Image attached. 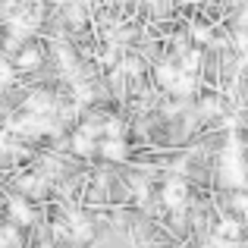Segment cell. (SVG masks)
<instances>
[{
    "label": "cell",
    "mask_w": 248,
    "mask_h": 248,
    "mask_svg": "<svg viewBox=\"0 0 248 248\" xmlns=\"http://www.w3.org/2000/svg\"><path fill=\"white\" fill-rule=\"evenodd\" d=\"M164 204L167 207H182L186 204V182L179 179H170L164 186Z\"/></svg>",
    "instance_id": "cell-1"
},
{
    "label": "cell",
    "mask_w": 248,
    "mask_h": 248,
    "mask_svg": "<svg viewBox=\"0 0 248 248\" xmlns=\"http://www.w3.org/2000/svg\"><path fill=\"white\" fill-rule=\"evenodd\" d=\"M101 154H104V157H110V160H120V157H126V145H123L120 139H110V141H104V145H101Z\"/></svg>",
    "instance_id": "cell-2"
},
{
    "label": "cell",
    "mask_w": 248,
    "mask_h": 248,
    "mask_svg": "<svg viewBox=\"0 0 248 248\" xmlns=\"http://www.w3.org/2000/svg\"><path fill=\"white\" fill-rule=\"evenodd\" d=\"M10 217L16 220V223H31V211H29V204H25V201H16V198H13V201H10Z\"/></svg>",
    "instance_id": "cell-3"
},
{
    "label": "cell",
    "mask_w": 248,
    "mask_h": 248,
    "mask_svg": "<svg viewBox=\"0 0 248 248\" xmlns=\"http://www.w3.org/2000/svg\"><path fill=\"white\" fill-rule=\"evenodd\" d=\"M38 60H41V54H38V50H25V54L19 57V69H35Z\"/></svg>",
    "instance_id": "cell-4"
},
{
    "label": "cell",
    "mask_w": 248,
    "mask_h": 248,
    "mask_svg": "<svg viewBox=\"0 0 248 248\" xmlns=\"http://www.w3.org/2000/svg\"><path fill=\"white\" fill-rule=\"evenodd\" d=\"M239 230H242V226H239L236 220H223V223L217 226V232H220V236H236Z\"/></svg>",
    "instance_id": "cell-5"
}]
</instances>
